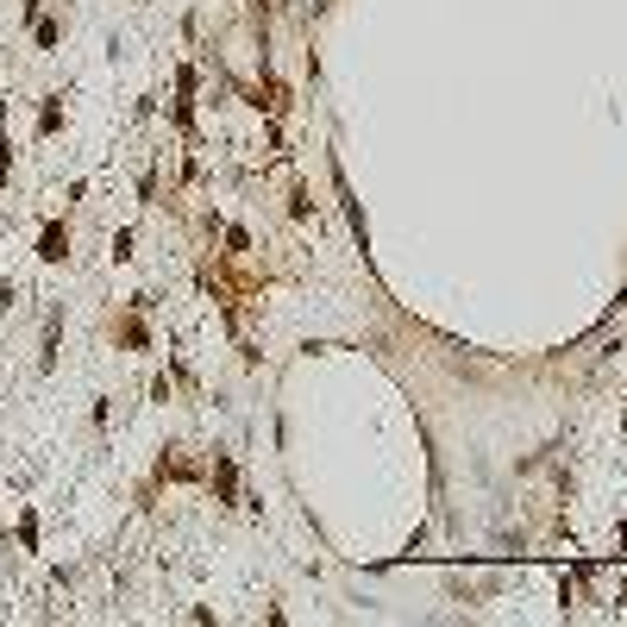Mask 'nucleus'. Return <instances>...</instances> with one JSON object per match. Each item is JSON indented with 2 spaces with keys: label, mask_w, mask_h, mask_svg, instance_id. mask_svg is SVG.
Wrapping results in <instances>:
<instances>
[]
</instances>
